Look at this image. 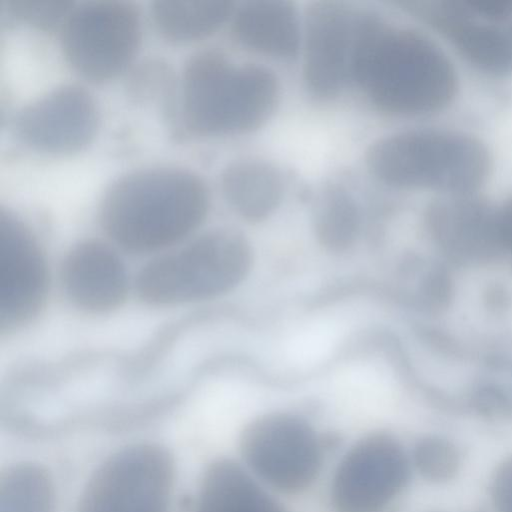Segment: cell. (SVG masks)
<instances>
[{
  "instance_id": "ba28073f",
  "label": "cell",
  "mask_w": 512,
  "mask_h": 512,
  "mask_svg": "<svg viewBox=\"0 0 512 512\" xmlns=\"http://www.w3.org/2000/svg\"><path fill=\"white\" fill-rule=\"evenodd\" d=\"M241 453L247 470L273 490L297 494L317 479L324 460L323 439L305 419L272 413L243 432Z\"/></svg>"
},
{
  "instance_id": "484cf974",
  "label": "cell",
  "mask_w": 512,
  "mask_h": 512,
  "mask_svg": "<svg viewBox=\"0 0 512 512\" xmlns=\"http://www.w3.org/2000/svg\"><path fill=\"white\" fill-rule=\"evenodd\" d=\"M498 228L505 255L512 261V195L497 205Z\"/></svg>"
},
{
  "instance_id": "d6986e66",
  "label": "cell",
  "mask_w": 512,
  "mask_h": 512,
  "mask_svg": "<svg viewBox=\"0 0 512 512\" xmlns=\"http://www.w3.org/2000/svg\"><path fill=\"white\" fill-rule=\"evenodd\" d=\"M235 3L227 0H154L150 15L156 30L173 42L205 38L230 21Z\"/></svg>"
},
{
  "instance_id": "7a4b0ae2",
  "label": "cell",
  "mask_w": 512,
  "mask_h": 512,
  "mask_svg": "<svg viewBox=\"0 0 512 512\" xmlns=\"http://www.w3.org/2000/svg\"><path fill=\"white\" fill-rule=\"evenodd\" d=\"M209 208L208 187L196 172L151 165L115 178L100 197L97 218L121 252L152 257L198 233Z\"/></svg>"
},
{
  "instance_id": "9c48e42d",
  "label": "cell",
  "mask_w": 512,
  "mask_h": 512,
  "mask_svg": "<svg viewBox=\"0 0 512 512\" xmlns=\"http://www.w3.org/2000/svg\"><path fill=\"white\" fill-rule=\"evenodd\" d=\"M410 456L386 432H373L343 456L332 478L334 512H387L402 495L412 471Z\"/></svg>"
},
{
  "instance_id": "8fae6325",
  "label": "cell",
  "mask_w": 512,
  "mask_h": 512,
  "mask_svg": "<svg viewBox=\"0 0 512 512\" xmlns=\"http://www.w3.org/2000/svg\"><path fill=\"white\" fill-rule=\"evenodd\" d=\"M51 272L44 247L32 228L10 210H0V331L34 322L46 307Z\"/></svg>"
},
{
  "instance_id": "e0dca14e",
  "label": "cell",
  "mask_w": 512,
  "mask_h": 512,
  "mask_svg": "<svg viewBox=\"0 0 512 512\" xmlns=\"http://www.w3.org/2000/svg\"><path fill=\"white\" fill-rule=\"evenodd\" d=\"M222 195L229 207L249 222L269 218L285 194L282 172L271 162L242 158L229 163L220 176Z\"/></svg>"
},
{
  "instance_id": "cb8c5ba5",
  "label": "cell",
  "mask_w": 512,
  "mask_h": 512,
  "mask_svg": "<svg viewBox=\"0 0 512 512\" xmlns=\"http://www.w3.org/2000/svg\"><path fill=\"white\" fill-rule=\"evenodd\" d=\"M74 2L68 0H6L5 11L15 20L42 31L59 30Z\"/></svg>"
},
{
  "instance_id": "8992f818",
  "label": "cell",
  "mask_w": 512,
  "mask_h": 512,
  "mask_svg": "<svg viewBox=\"0 0 512 512\" xmlns=\"http://www.w3.org/2000/svg\"><path fill=\"white\" fill-rule=\"evenodd\" d=\"M58 31L69 67L87 81L105 82L133 65L142 15L130 0H86L73 4Z\"/></svg>"
},
{
  "instance_id": "9a60e30c",
  "label": "cell",
  "mask_w": 512,
  "mask_h": 512,
  "mask_svg": "<svg viewBox=\"0 0 512 512\" xmlns=\"http://www.w3.org/2000/svg\"><path fill=\"white\" fill-rule=\"evenodd\" d=\"M409 12L441 34L468 64L493 77L512 74L509 24L484 19L459 2H405Z\"/></svg>"
},
{
  "instance_id": "ffe728a7",
  "label": "cell",
  "mask_w": 512,
  "mask_h": 512,
  "mask_svg": "<svg viewBox=\"0 0 512 512\" xmlns=\"http://www.w3.org/2000/svg\"><path fill=\"white\" fill-rule=\"evenodd\" d=\"M312 222L316 239L323 248L344 252L359 236L361 212L352 192L343 183L332 181L320 191Z\"/></svg>"
},
{
  "instance_id": "3957f363",
  "label": "cell",
  "mask_w": 512,
  "mask_h": 512,
  "mask_svg": "<svg viewBox=\"0 0 512 512\" xmlns=\"http://www.w3.org/2000/svg\"><path fill=\"white\" fill-rule=\"evenodd\" d=\"M178 80L180 120L188 132L199 136L257 131L272 118L280 101V81L272 69L236 64L212 47L192 52Z\"/></svg>"
},
{
  "instance_id": "7c38bea8",
  "label": "cell",
  "mask_w": 512,
  "mask_h": 512,
  "mask_svg": "<svg viewBox=\"0 0 512 512\" xmlns=\"http://www.w3.org/2000/svg\"><path fill=\"white\" fill-rule=\"evenodd\" d=\"M424 226L434 246L450 264L481 267L505 255L497 205L478 192L438 195L425 208Z\"/></svg>"
},
{
  "instance_id": "d4e9b609",
  "label": "cell",
  "mask_w": 512,
  "mask_h": 512,
  "mask_svg": "<svg viewBox=\"0 0 512 512\" xmlns=\"http://www.w3.org/2000/svg\"><path fill=\"white\" fill-rule=\"evenodd\" d=\"M490 496L496 512H512V458L505 460L494 472Z\"/></svg>"
},
{
  "instance_id": "7402d4cb",
  "label": "cell",
  "mask_w": 512,
  "mask_h": 512,
  "mask_svg": "<svg viewBox=\"0 0 512 512\" xmlns=\"http://www.w3.org/2000/svg\"><path fill=\"white\" fill-rule=\"evenodd\" d=\"M126 90L136 102H158L173 112L178 83L172 67L162 58L150 57L126 72Z\"/></svg>"
},
{
  "instance_id": "5bb4252c",
  "label": "cell",
  "mask_w": 512,
  "mask_h": 512,
  "mask_svg": "<svg viewBox=\"0 0 512 512\" xmlns=\"http://www.w3.org/2000/svg\"><path fill=\"white\" fill-rule=\"evenodd\" d=\"M59 284L73 307L97 315L119 309L133 291L121 251L106 238L71 245L60 263Z\"/></svg>"
},
{
  "instance_id": "52a82bcc",
  "label": "cell",
  "mask_w": 512,
  "mask_h": 512,
  "mask_svg": "<svg viewBox=\"0 0 512 512\" xmlns=\"http://www.w3.org/2000/svg\"><path fill=\"white\" fill-rule=\"evenodd\" d=\"M174 482L175 463L167 448L131 444L96 468L75 512H170Z\"/></svg>"
},
{
  "instance_id": "2e32d148",
  "label": "cell",
  "mask_w": 512,
  "mask_h": 512,
  "mask_svg": "<svg viewBox=\"0 0 512 512\" xmlns=\"http://www.w3.org/2000/svg\"><path fill=\"white\" fill-rule=\"evenodd\" d=\"M230 22L234 39L254 53L290 60L301 50L303 28L293 2L247 1L235 6Z\"/></svg>"
},
{
  "instance_id": "30bf717a",
  "label": "cell",
  "mask_w": 512,
  "mask_h": 512,
  "mask_svg": "<svg viewBox=\"0 0 512 512\" xmlns=\"http://www.w3.org/2000/svg\"><path fill=\"white\" fill-rule=\"evenodd\" d=\"M100 125L94 95L82 84L63 82L22 105L11 131L25 148L47 155H69L85 148Z\"/></svg>"
},
{
  "instance_id": "277c9868",
  "label": "cell",
  "mask_w": 512,
  "mask_h": 512,
  "mask_svg": "<svg viewBox=\"0 0 512 512\" xmlns=\"http://www.w3.org/2000/svg\"><path fill=\"white\" fill-rule=\"evenodd\" d=\"M365 165L385 186L454 195L478 192L491 175L493 158L469 132L422 127L377 139L366 150Z\"/></svg>"
},
{
  "instance_id": "4fadbf2b",
  "label": "cell",
  "mask_w": 512,
  "mask_h": 512,
  "mask_svg": "<svg viewBox=\"0 0 512 512\" xmlns=\"http://www.w3.org/2000/svg\"><path fill=\"white\" fill-rule=\"evenodd\" d=\"M358 10L339 1L308 5L302 29V78L317 100L337 97L350 82Z\"/></svg>"
},
{
  "instance_id": "603a6c76",
  "label": "cell",
  "mask_w": 512,
  "mask_h": 512,
  "mask_svg": "<svg viewBox=\"0 0 512 512\" xmlns=\"http://www.w3.org/2000/svg\"><path fill=\"white\" fill-rule=\"evenodd\" d=\"M412 467L430 480L450 478L459 465V453L456 447L446 439L427 437L420 440L410 457Z\"/></svg>"
},
{
  "instance_id": "5b68a950",
  "label": "cell",
  "mask_w": 512,
  "mask_h": 512,
  "mask_svg": "<svg viewBox=\"0 0 512 512\" xmlns=\"http://www.w3.org/2000/svg\"><path fill=\"white\" fill-rule=\"evenodd\" d=\"M252 249L231 228L200 231L183 243L152 256L133 278V292L151 307H173L220 297L247 277Z\"/></svg>"
},
{
  "instance_id": "ac0fdd59",
  "label": "cell",
  "mask_w": 512,
  "mask_h": 512,
  "mask_svg": "<svg viewBox=\"0 0 512 512\" xmlns=\"http://www.w3.org/2000/svg\"><path fill=\"white\" fill-rule=\"evenodd\" d=\"M193 512H287L243 466L212 462L200 482Z\"/></svg>"
},
{
  "instance_id": "44dd1931",
  "label": "cell",
  "mask_w": 512,
  "mask_h": 512,
  "mask_svg": "<svg viewBox=\"0 0 512 512\" xmlns=\"http://www.w3.org/2000/svg\"><path fill=\"white\" fill-rule=\"evenodd\" d=\"M53 479L29 461L9 465L0 475V512H55Z\"/></svg>"
},
{
  "instance_id": "4316f807",
  "label": "cell",
  "mask_w": 512,
  "mask_h": 512,
  "mask_svg": "<svg viewBox=\"0 0 512 512\" xmlns=\"http://www.w3.org/2000/svg\"><path fill=\"white\" fill-rule=\"evenodd\" d=\"M509 27H510V34H511V39H512V21L510 22Z\"/></svg>"
},
{
  "instance_id": "6da1fadb",
  "label": "cell",
  "mask_w": 512,
  "mask_h": 512,
  "mask_svg": "<svg viewBox=\"0 0 512 512\" xmlns=\"http://www.w3.org/2000/svg\"><path fill=\"white\" fill-rule=\"evenodd\" d=\"M350 82L379 112L399 118L435 115L459 90L457 70L428 35L358 10Z\"/></svg>"
}]
</instances>
